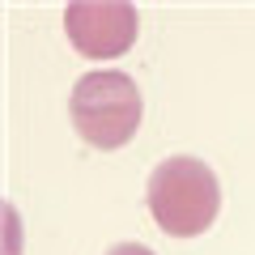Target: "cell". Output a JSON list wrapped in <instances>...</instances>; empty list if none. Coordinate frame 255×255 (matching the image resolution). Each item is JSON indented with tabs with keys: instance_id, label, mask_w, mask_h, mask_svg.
Masks as SVG:
<instances>
[{
	"instance_id": "1",
	"label": "cell",
	"mask_w": 255,
	"mask_h": 255,
	"mask_svg": "<svg viewBox=\"0 0 255 255\" xmlns=\"http://www.w3.org/2000/svg\"><path fill=\"white\" fill-rule=\"evenodd\" d=\"M145 200H149V213H153L162 234L196 238L217 221L221 187H217V174L200 157H166L149 174Z\"/></svg>"
},
{
	"instance_id": "2",
	"label": "cell",
	"mask_w": 255,
	"mask_h": 255,
	"mask_svg": "<svg viewBox=\"0 0 255 255\" xmlns=\"http://www.w3.org/2000/svg\"><path fill=\"white\" fill-rule=\"evenodd\" d=\"M77 136L94 149H119L136 136L145 102L128 73H85L77 77L73 98H68Z\"/></svg>"
},
{
	"instance_id": "3",
	"label": "cell",
	"mask_w": 255,
	"mask_h": 255,
	"mask_svg": "<svg viewBox=\"0 0 255 255\" xmlns=\"http://www.w3.org/2000/svg\"><path fill=\"white\" fill-rule=\"evenodd\" d=\"M64 30L81 55L115 60L136 43V9L128 0H73L64 9Z\"/></svg>"
},
{
	"instance_id": "4",
	"label": "cell",
	"mask_w": 255,
	"mask_h": 255,
	"mask_svg": "<svg viewBox=\"0 0 255 255\" xmlns=\"http://www.w3.org/2000/svg\"><path fill=\"white\" fill-rule=\"evenodd\" d=\"M107 255H153L149 247H140V243H119V247H111Z\"/></svg>"
}]
</instances>
